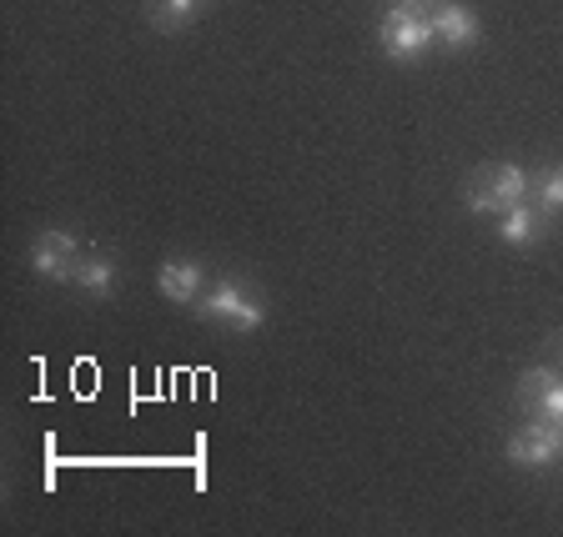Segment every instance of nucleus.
Segmentation results:
<instances>
[{
	"label": "nucleus",
	"instance_id": "f257e3e1",
	"mask_svg": "<svg viewBox=\"0 0 563 537\" xmlns=\"http://www.w3.org/2000/svg\"><path fill=\"white\" fill-rule=\"evenodd\" d=\"M463 201H468L473 216H488L498 222L504 211L523 206L528 201V171L514 161H488L468 176V187H463Z\"/></svg>",
	"mask_w": 563,
	"mask_h": 537
},
{
	"label": "nucleus",
	"instance_id": "f03ea898",
	"mask_svg": "<svg viewBox=\"0 0 563 537\" xmlns=\"http://www.w3.org/2000/svg\"><path fill=\"white\" fill-rule=\"evenodd\" d=\"M197 316L201 322H217V327H227V332H257L262 322H267V312H262V302L257 297H246V287L236 277H217L201 292V302H197Z\"/></svg>",
	"mask_w": 563,
	"mask_h": 537
},
{
	"label": "nucleus",
	"instance_id": "7ed1b4c3",
	"mask_svg": "<svg viewBox=\"0 0 563 537\" xmlns=\"http://www.w3.org/2000/svg\"><path fill=\"white\" fill-rule=\"evenodd\" d=\"M377 41H383L387 60H398V66H412V60H422L428 51L438 46L428 15L408 11V5H393V11L383 15V25H377Z\"/></svg>",
	"mask_w": 563,
	"mask_h": 537
},
{
	"label": "nucleus",
	"instance_id": "20e7f679",
	"mask_svg": "<svg viewBox=\"0 0 563 537\" xmlns=\"http://www.w3.org/2000/svg\"><path fill=\"white\" fill-rule=\"evenodd\" d=\"M504 452H508V462H514V468H528V472H543V468H553V462H563V433H559V422L528 417L523 427L508 437Z\"/></svg>",
	"mask_w": 563,
	"mask_h": 537
},
{
	"label": "nucleus",
	"instance_id": "39448f33",
	"mask_svg": "<svg viewBox=\"0 0 563 537\" xmlns=\"http://www.w3.org/2000/svg\"><path fill=\"white\" fill-rule=\"evenodd\" d=\"M81 261H86V246L76 242L70 232H41L31 242V267L41 271L46 281H70V287H76Z\"/></svg>",
	"mask_w": 563,
	"mask_h": 537
},
{
	"label": "nucleus",
	"instance_id": "423d86ee",
	"mask_svg": "<svg viewBox=\"0 0 563 537\" xmlns=\"http://www.w3.org/2000/svg\"><path fill=\"white\" fill-rule=\"evenodd\" d=\"M514 402H518V412H523V417L559 422L563 417V377L553 372V367H533V372L518 377Z\"/></svg>",
	"mask_w": 563,
	"mask_h": 537
},
{
	"label": "nucleus",
	"instance_id": "0eeeda50",
	"mask_svg": "<svg viewBox=\"0 0 563 537\" xmlns=\"http://www.w3.org/2000/svg\"><path fill=\"white\" fill-rule=\"evenodd\" d=\"M428 25H433V41L443 51H468L478 41V15L468 5H457V0H438L428 11Z\"/></svg>",
	"mask_w": 563,
	"mask_h": 537
},
{
	"label": "nucleus",
	"instance_id": "6e6552de",
	"mask_svg": "<svg viewBox=\"0 0 563 537\" xmlns=\"http://www.w3.org/2000/svg\"><path fill=\"white\" fill-rule=\"evenodd\" d=\"M156 292H162L166 302L197 306V302H201V292H207V271H201L191 257L162 261V271H156Z\"/></svg>",
	"mask_w": 563,
	"mask_h": 537
},
{
	"label": "nucleus",
	"instance_id": "1a4fd4ad",
	"mask_svg": "<svg viewBox=\"0 0 563 537\" xmlns=\"http://www.w3.org/2000/svg\"><path fill=\"white\" fill-rule=\"evenodd\" d=\"M549 232H553V222L533 206V201H523V206H514V211L498 216V236H504L508 246H539Z\"/></svg>",
	"mask_w": 563,
	"mask_h": 537
},
{
	"label": "nucleus",
	"instance_id": "9d476101",
	"mask_svg": "<svg viewBox=\"0 0 563 537\" xmlns=\"http://www.w3.org/2000/svg\"><path fill=\"white\" fill-rule=\"evenodd\" d=\"M76 287H81L86 297H111V287H117V257H111L106 246H86V261H81V271H76Z\"/></svg>",
	"mask_w": 563,
	"mask_h": 537
},
{
	"label": "nucleus",
	"instance_id": "9b49d317",
	"mask_svg": "<svg viewBox=\"0 0 563 537\" xmlns=\"http://www.w3.org/2000/svg\"><path fill=\"white\" fill-rule=\"evenodd\" d=\"M207 5L211 0H146V21H152V31L172 35V31H187Z\"/></svg>",
	"mask_w": 563,
	"mask_h": 537
},
{
	"label": "nucleus",
	"instance_id": "f8f14e48",
	"mask_svg": "<svg viewBox=\"0 0 563 537\" xmlns=\"http://www.w3.org/2000/svg\"><path fill=\"white\" fill-rule=\"evenodd\" d=\"M528 201H533L549 222H559L563 216V166H539V171L528 176Z\"/></svg>",
	"mask_w": 563,
	"mask_h": 537
},
{
	"label": "nucleus",
	"instance_id": "ddd939ff",
	"mask_svg": "<svg viewBox=\"0 0 563 537\" xmlns=\"http://www.w3.org/2000/svg\"><path fill=\"white\" fill-rule=\"evenodd\" d=\"M398 5H408V11H422V15H428V11L438 5V0H398Z\"/></svg>",
	"mask_w": 563,
	"mask_h": 537
},
{
	"label": "nucleus",
	"instance_id": "4468645a",
	"mask_svg": "<svg viewBox=\"0 0 563 537\" xmlns=\"http://www.w3.org/2000/svg\"><path fill=\"white\" fill-rule=\"evenodd\" d=\"M553 347H559V357H563V332H559V337H553Z\"/></svg>",
	"mask_w": 563,
	"mask_h": 537
},
{
	"label": "nucleus",
	"instance_id": "2eb2a0df",
	"mask_svg": "<svg viewBox=\"0 0 563 537\" xmlns=\"http://www.w3.org/2000/svg\"><path fill=\"white\" fill-rule=\"evenodd\" d=\"M559 433H563V417H559Z\"/></svg>",
	"mask_w": 563,
	"mask_h": 537
}]
</instances>
